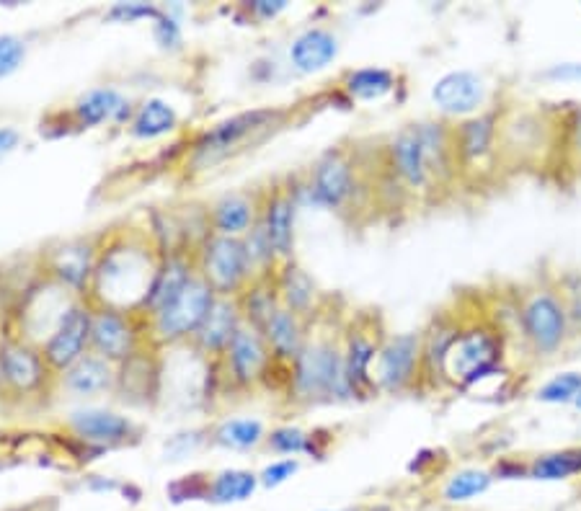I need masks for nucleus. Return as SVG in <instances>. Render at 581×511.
Wrapping results in <instances>:
<instances>
[{
  "label": "nucleus",
  "instance_id": "nucleus-37",
  "mask_svg": "<svg viewBox=\"0 0 581 511\" xmlns=\"http://www.w3.org/2000/svg\"><path fill=\"white\" fill-rule=\"evenodd\" d=\"M581 173V104L563 111L561 117V150H558V168Z\"/></svg>",
  "mask_w": 581,
  "mask_h": 511
},
{
  "label": "nucleus",
  "instance_id": "nucleus-31",
  "mask_svg": "<svg viewBox=\"0 0 581 511\" xmlns=\"http://www.w3.org/2000/svg\"><path fill=\"white\" fill-rule=\"evenodd\" d=\"M344 93L352 101H362V104H372V101L388 99L390 93L398 88V75L380 65H367V68L349 70L341 83Z\"/></svg>",
  "mask_w": 581,
  "mask_h": 511
},
{
  "label": "nucleus",
  "instance_id": "nucleus-47",
  "mask_svg": "<svg viewBox=\"0 0 581 511\" xmlns=\"http://www.w3.org/2000/svg\"><path fill=\"white\" fill-rule=\"evenodd\" d=\"M540 78L548 83H579L581 81V62H556L545 68Z\"/></svg>",
  "mask_w": 581,
  "mask_h": 511
},
{
  "label": "nucleus",
  "instance_id": "nucleus-16",
  "mask_svg": "<svg viewBox=\"0 0 581 511\" xmlns=\"http://www.w3.org/2000/svg\"><path fill=\"white\" fill-rule=\"evenodd\" d=\"M65 426H68L70 434L78 442L96 452L114 450V447H124V444H132L140 439V426L130 416L112 411V408H75V411L68 413Z\"/></svg>",
  "mask_w": 581,
  "mask_h": 511
},
{
  "label": "nucleus",
  "instance_id": "nucleus-46",
  "mask_svg": "<svg viewBox=\"0 0 581 511\" xmlns=\"http://www.w3.org/2000/svg\"><path fill=\"white\" fill-rule=\"evenodd\" d=\"M287 6H290L287 0H248L243 3V11L254 21H274L287 11Z\"/></svg>",
  "mask_w": 581,
  "mask_h": 511
},
{
  "label": "nucleus",
  "instance_id": "nucleus-50",
  "mask_svg": "<svg viewBox=\"0 0 581 511\" xmlns=\"http://www.w3.org/2000/svg\"><path fill=\"white\" fill-rule=\"evenodd\" d=\"M37 506H26V509H11V511H34Z\"/></svg>",
  "mask_w": 581,
  "mask_h": 511
},
{
  "label": "nucleus",
  "instance_id": "nucleus-32",
  "mask_svg": "<svg viewBox=\"0 0 581 511\" xmlns=\"http://www.w3.org/2000/svg\"><path fill=\"white\" fill-rule=\"evenodd\" d=\"M238 305H241L243 321L254 328H264L266 321L272 318L274 310L282 305L274 287V277H261L248 284L246 290L238 295Z\"/></svg>",
  "mask_w": 581,
  "mask_h": 511
},
{
  "label": "nucleus",
  "instance_id": "nucleus-39",
  "mask_svg": "<svg viewBox=\"0 0 581 511\" xmlns=\"http://www.w3.org/2000/svg\"><path fill=\"white\" fill-rule=\"evenodd\" d=\"M581 393V372H561V375L551 377V380L540 385L535 398L545 406H574V401Z\"/></svg>",
  "mask_w": 581,
  "mask_h": 511
},
{
  "label": "nucleus",
  "instance_id": "nucleus-5",
  "mask_svg": "<svg viewBox=\"0 0 581 511\" xmlns=\"http://www.w3.org/2000/svg\"><path fill=\"white\" fill-rule=\"evenodd\" d=\"M514 300H517V331L535 362H551L566 351L574 339V328L553 279L527 284L514 295Z\"/></svg>",
  "mask_w": 581,
  "mask_h": 511
},
{
  "label": "nucleus",
  "instance_id": "nucleus-20",
  "mask_svg": "<svg viewBox=\"0 0 581 511\" xmlns=\"http://www.w3.org/2000/svg\"><path fill=\"white\" fill-rule=\"evenodd\" d=\"M99 251L101 243L86 241V238L60 243L44 253V274L73 295L86 297L93 271H96V261H99Z\"/></svg>",
  "mask_w": 581,
  "mask_h": 511
},
{
  "label": "nucleus",
  "instance_id": "nucleus-3",
  "mask_svg": "<svg viewBox=\"0 0 581 511\" xmlns=\"http://www.w3.org/2000/svg\"><path fill=\"white\" fill-rule=\"evenodd\" d=\"M563 111L543 104L499 106V168L540 171L558 166Z\"/></svg>",
  "mask_w": 581,
  "mask_h": 511
},
{
  "label": "nucleus",
  "instance_id": "nucleus-17",
  "mask_svg": "<svg viewBox=\"0 0 581 511\" xmlns=\"http://www.w3.org/2000/svg\"><path fill=\"white\" fill-rule=\"evenodd\" d=\"M91 321L93 302L88 297H78L68 308V313L62 315V321L57 323L50 339L39 346L55 375L70 370L78 359L91 351Z\"/></svg>",
  "mask_w": 581,
  "mask_h": 511
},
{
  "label": "nucleus",
  "instance_id": "nucleus-28",
  "mask_svg": "<svg viewBox=\"0 0 581 511\" xmlns=\"http://www.w3.org/2000/svg\"><path fill=\"white\" fill-rule=\"evenodd\" d=\"M274 287H277L279 302L292 313L303 315L305 321H313L321 315V292L313 282L308 271L295 261H287L274 274Z\"/></svg>",
  "mask_w": 581,
  "mask_h": 511
},
{
  "label": "nucleus",
  "instance_id": "nucleus-23",
  "mask_svg": "<svg viewBox=\"0 0 581 511\" xmlns=\"http://www.w3.org/2000/svg\"><path fill=\"white\" fill-rule=\"evenodd\" d=\"M243 315L241 305H238V297H220L217 295L215 305L207 313L204 323L199 326V331L194 333V339L189 341V349L194 354H199L202 359L215 364L217 359L223 357V351L228 349L230 339L235 336V331L241 328Z\"/></svg>",
  "mask_w": 581,
  "mask_h": 511
},
{
  "label": "nucleus",
  "instance_id": "nucleus-12",
  "mask_svg": "<svg viewBox=\"0 0 581 511\" xmlns=\"http://www.w3.org/2000/svg\"><path fill=\"white\" fill-rule=\"evenodd\" d=\"M375 385L378 393L398 395L424 385V354H421V333H393L385 336L375 362Z\"/></svg>",
  "mask_w": 581,
  "mask_h": 511
},
{
  "label": "nucleus",
  "instance_id": "nucleus-45",
  "mask_svg": "<svg viewBox=\"0 0 581 511\" xmlns=\"http://www.w3.org/2000/svg\"><path fill=\"white\" fill-rule=\"evenodd\" d=\"M300 470V460L297 457H282V460H274L272 465H266L259 473V483L266 488H277L282 483H287L292 475H297Z\"/></svg>",
  "mask_w": 581,
  "mask_h": 511
},
{
  "label": "nucleus",
  "instance_id": "nucleus-34",
  "mask_svg": "<svg viewBox=\"0 0 581 511\" xmlns=\"http://www.w3.org/2000/svg\"><path fill=\"white\" fill-rule=\"evenodd\" d=\"M259 486V475L251 473V470H220V473L210 475L207 501H212V504H238V501L251 499Z\"/></svg>",
  "mask_w": 581,
  "mask_h": 511
},
{
  "label": "nucleus",
  "instance_id": "nucleus-2",
  "mask_svg": "<svg viewBox=\"0 0 581 511\" xmlns=\"http://www.w3.org/2000/svg\"><path fill=\"white\" fill-rule=\"evenodd\" d=\"M285 385L295 406L354 401L344 364V326H334L323 313L313 318L303 351L287 370Z\"/></svg>",
  "mask_w": 581,
  "mask_h": 511
},
{
  "label": "nucleus",
  "instance_id": "nucleus-29",
  "mask_svg": "<svg viewBox=\"0 0 581 511\" xmlns=\"http://www.w3.org/2000/svg\"><path fill=\"white\" fill-rule=\"evenodd\" d=\"M290 65L300 75H316L339 57V37L326 26H308L290 44Z\"/></svg>",
  "mask_w": 581,
  "mask_h": 511
},
{
  "label": "nucleus",
  "instance_id": "nucleus-27",
  "mask_svg": "<svg viewBox=\"0 0 581 511\" xmlns=\"http://www.w3.org/2000/svg\"><path fill=\"white\" fill-rule=\"evenodd\" d=\"M261 215V194H248V191H233L225 194L207 210V228L215 235H228V238H243L248 230L254 228Z\"/></svg>",
  "mask_w": 581,
  "mask_h": 511
},
{
  "label": "nucleus",
  "instance_id": "nucleus-4",
  "mask_svg": "<svg viewBox=\"0 0 581 511\" xmlns=\"http://www.w3.org/2000/svg\"><path fill=\"white\" fill-rule=\"evenodd\" d=\"M507 333L496 326L489 313L463 315L458 336L442 359V385L455 390H470L483 380L504 372Z\"/></svg>",
  "mask_w": 581,
  "mask_h": 511
},
{
  "label": "nucleus",
  "instance_id": "nucleus-33",
  "mask_svg": "<svg viewBox=\"0 0 581 511\" xmlns=\"http://www.w3.org/2000/svg\"><path fill=\"white\" fill-rule=\"evenodd\" d=\"M266 426L259 419H225L210 431V442L225 450L246 452L266 442Z\"/></svg>",
  "mask_w": 581,
  "mask_h": 511
},
{
  "label": "nucleus",
  "instance_id": "nucleus-36",
  "mask_svg": "<svg viewBox=\"0 0 581 511\" xmlns=\"http://www.w3.org/2000/svg\"><path fill=\"white\" fill-rule=\"evenodd\" d=\"M266 447L277 455L285 457H297V455H313L323 457V450L318 447V434L316 431H305L300 426H277L266 434Z\"/></svg>",
  "mask_w": 581,
  "mask_h": 511
},
{
  "label": "nucleus",
  "instance_id": "nucleus-30",
  "mask_svg": "<svg viewBox=\"0 0 581 511\" xmlns=\"http://www.w3.org/2000/svg\"><path fill=\"white\" fill-rule=\"evenodd\" d=\"M127 127L137 140H158V137L171 135L179 127V114L166 99L150 96L143 104L135 106V114H132Z\"/></svg>",
  "mask_w": 581,
  "mask_h": 511
},
{
  "label": "nucleus",
  "instance_id": "nucleus-6",
  "mask_svg": "<svg viewBox=\"0 0 581 511\" xmlns=\"http://www.w3.org/2000/svg\"><path fill=\"white\" fill-rule=\"evenodd\" d=\"M287 117H290L287 109L259 106V109L238 111V114L220 119L192 142V153L186 158V168L189 171H210L217 163H225L228 158L246 150L248 142L254 145L264 135L279 130Z\"/></svg>",
  "mask_w": 581,
  "mask_h": 511
},
{
  "label": "nucleus",
  "instance_id": "nucleus-13",
  "mask_svg": "<svg viewBox=\"0 0 581 511\" xmlns=\"http://www.w3.org/2000/svg\"><path fill=\"white\" fill-rule=\"evenodd\" d=\"M385 171L403 186L408 197H437L432 173H429L424 145H421L419 122L403 124L401 130L393 132L383 145Z\"/></svg>",
  "mask_w": 581,
  "mask_h": 511
},
{
  "label": "nucleus",
  "instance_id": "nucleus-18",
  "mask_svg": "<svg viewBox=\"0 0 581 511\" xmlns=\"http://www.w3.org/2000/svg\"><path fill=\"white\" fill-rule=\"evenodd\" d=\"M385 336L375 328L372 318H359L344 326V364H347L349 390L354 398H372L378 393L375 385V362Z\"/></svg>",
  "mask_w": 581,
  "mask_h": 511
},
{
  "label": "nucleus",
  "instance_id": "nucleus-22",
  "mask_svg": "<svg viewBox=\"0 0 581 511\" xmlns=\"http://www.w3.org/2000/svg\"><path fill=\"white\" fill-rule=\"evenodd\" d=\"M197 274V261H194V248H168L163 251L161 266H158V274H155L153 284H150V292L145 297L143 308H140V318L148 321L155 313H161L168 302L174 300L186 284L192 282V277Z\"/></svg>",
  "mask_w": 581,
  "mask_h": 511
},
{
  "label": "nucleus",
  "instance_id": "nucleus-26",
  "mask_svg": "<svg viewBox=\"0 0 581 511\" xmlns=\"http://www.w3.org/2000/svg\"><path fill=\"white\" fill-rule=\"evenodd\" d=\"M308 328L310 321H305L303 315L287 310L285 305H279L272 313V318L266 321V326L261 328L266 346L272 351L274 364L285 370V377L287 370L292 367V362H295V359L300 357V351H303L305 339H308Z\"/></svg>",
  "mask_w": 581,
  "mask_h": 511
},
{
  "label": "nucleus",
  "instance_id": "nucleus-24",
  "mask_svg": "<svg viewBox=\"0 0 581 511\" xmlns=\"http://www.w3.org/2000/svg\"><path fill=\"white\" fill-rule=\"evenodd\" d=\"M132 114H135L132 101L112 86L91 88V91L81 93L68 111V117L81 130H96L101 124H130Z\"/></svg>",
  "mask_w": 581,
  "mask_h": 511
},
{
  "label": "nucleus",
  "instance_id": "nucleus-15",
  "mask_svg": "<svg viewBox=\"0 0 581 511\" xmlns=\"http://www.w3.org/2000/svg\"><path fill=\"white\" fill-rule=\"evenodd\" d=\"M0 375H3V388L19 398L39 395L57 382V375L50 370L42 349L21 336L0 344Z\"/></svg>",
  "mask_w": 581,
  "mask_h": 511
},
{
  "label": "nucleus",
  "instance_id": "nucleus-19",
  "mask_svg": "<svg viewBox=\"0 0 581 511\" xmlns=\"http://www.w3.org/2000/svg\"><path fill=\"white\" fill-rule=\"evenodd\" d=\"M429 96H432V104L437 106L442 117L463 122V119L476 117V114L486 111L489 86H486V78L481 73L460 68L437 78Z\"/></svg>",
  "mask_w": 581,
  "mask_h": 511
},
{
  "label": "nucleus",
  "instance_id": "nucleus-51",
  "mask_svg": "<svg viewBox=\"0 0 581 511\" xmlns=\"http://www.w3.org/2000/svg\"><path fill=\"white\" fill-rule=\"evenodd\" d=\"M323 511H334V509H323ZM336 511H354V509H336Z\"/></svg>",
  "mask_w": 581,
  "mask_h": 511
},
{
  "label": "nucleus",
  "instance_id": "nucleus-8",
  "mask_svg": "<svg viewBox=\"0 0 581 511\" xmlns=\"http://www.w3.org/2000/svg\"><path fill=\"white\" fill-rule=\"evenodd\" d=\"M452 145L463 184H483L499 176V109L452 124Z\"/></svg>",
  "mask_w": 581,
  "mask_h": 511
},
{
  "label": "nucleus",
  "instance_id": "nucleus-7",
  "mask_svg": "<svg viewBox=\"0 0 581 511\" xmlns=\"http://www.w3.org/2000/svg\"><path fill=\"white\" fill-rule=\"evenodd\" d=\"M215 300L217 292L199 274H194L192 282L186 284L161 313H155L153 318L143 321L148 344L155 346V349L186 346L194 339V333L199 331Z\"/></svg>",
  "mask_w": 581,
  "mask_h": 511
},
{
  "label": "nucleus",
  "instance_id": "nucleus-9",
  "mask_svg": "<svg viewBox=\"0 0 581 511\" xmlns=\"http://www.w3.org/2000/svg\"><path fill=\"white\" fill-rule=\"evenodd\" d=\"M300 189L310 204L328 212H347L362 191V168L347 148H331L310 166L308 181Z\"/></svg>",
  "mask_w": 581,
  "mask_h": 511
},
{
  "label": "nucleus",
  "instance_id": "nucleus-14",
  "mask_svg": "<svg viewBox=\"0 0 581 511\" xmlns=\"http://www.w3.org/2000/svg\"><path fill=\"white\" fill-rule=\"evenodd\" d=\"M145 339L143 318L135 313H124L114 308H96L93 305L91 321V351L104 357L106 362L122 367L130 362L137 351H143Z\"/></svg>",
  "mask_w": 581,
  "mask_h": 511
},
{
  "label": "nucleus",
  "instance_id": "nucleus-48",
  "mask_svg": "<svg viewBox=\"0 0 581 511\" xmlns=\"http://www.w3.org/2000/svg\"><path fill=\"white\" fill-rule=\"evenodd\" d=\"M21 145V132L16 127H0V158L11 155Z\"/></svg>",
  "mask_w": 581,
  "mask_h": 511
},
{
  "label": "nucleus",
  "instance_id": "nucleus-1",
  "mask_svg": "<svg viewBox=\"0 0 581 511\" xmlns=\"http://www.w3.org/2000/svg\"><path fill=\"white\" fill-rule=\"evenodd\" d=\"M161 259L163 248L155 246L148 235H114L112 241L101 243L86 297L96 308H114L137 315L158 274Z\"/></svg>",
  "mask_w": 581,
  "mask_h": 511
},
{
  "label": "nucleus",
  "instance_id": "nucleus-25",
  "mask_svg": "<svg viewBox=\"0 0 581 511\" xmlns=\"http://www.w3.org/2000/svg\"><path fill=\"white\" fill-rule=\"evenodd\" d=\"M119 380V367L112 362H106L104 357L88 351L86 357H81L78 362L65 370L62 375H57V385L73 398H101L106 393H114L117 390Z\"/></svg>",
  "mask_w": 581,
  "mask_h": 511
},
{
  "label": "nucleus",
  "instance_id": "nucleus-21",
  "mask_svg": "<svg viewBox=\"0 0 581 511\" xmlns=\"http://www.w3.org/2000/svg\"><path fill=\"white\" fill-rule=\"evenodd\" d=\"M297 194L292 186L274 184L261 194V225H264L279 264L295 261V225H297Z\"/></svg>",
  "mask_w": 581,
  "mask_h": 511
},
{
  "label": "nucleus",
  "instance_id": "nucleus-49",
  "mask_svg": "<svg viewBox=\"0 0 581 511\" xmlns=\"http://www.w3.org/2000/svg\"><path fill=\"white\" fill-rule=\"evenodd\" d=\"M574 408H576V411H581V393H579V398L574 401Z\"/></svg>",
  "mask_w": 581,
  "mask_h": 511
},
{
  "label": "nucleus",
  "instance_id": "nucleus-35",
  "mask_svg": "<svg viewBox=\"0 0 581 511\" xmlns=\"http://www.w3.org/2000/svg\"><path fill=\"white\" fill-rule=\"evenodd\" d=\"M574 475H581V447L545 452V455L532 457L527 465V478H535V481H566Z\"/></svg>",
  "mask_w": 581,
  "mask_h": 511
},
{
  "label": "nucleus",
  "instance_id": "nucleus-43",
  "mask_svg": "<svg viewBox=\"0 0 581 511\" xmlns=\"http://www.w3.org/2000/svg\"><path fill=\"white\" fill-rule=\"evenodd\" d=\"M163 8L153 6V3H140V0H132V3H114L109 11H106V19L117 21V24H135V21H155L161 16Z\"/></svg>",
  "mask_w": 581,
  "mask_h": 511
},
{
  "label": "nucleus",
  "instance_id": "nucleus-40",
  "mask_svg": "<svg viewBox=\"0 0 581 511\" xmlns=\"http://www.w3.org/2000/svg\"><path fill=\"white\" fill-rule=\"evenodd\" d=\"M553 282H556L558 292H561L574 336H581V271H566V274H561Z\"/></svg>",
  "mask_w": 581,
  "mask_h": 511
},
{
  "label": "nucleus",
  "instance_id": "nucleus-10",
  "mask_svg": "<svg viewBox=\"0 0 581 511\" xmlns=\"http://www.w3.org/2000/svg\"><path fill=\"white\" fill-rule=\"evenodd\" d=\"M194 261H197L199 277L220 297H238L254 282L243 238L210 233L194 248Z\"/></svg>",
  "mask_w": 581,
  "mask_h": 511
},
{
  "label": "nucleus",
  "instance_id": "nucleus-41",
  "mask_svg": "<svg viewBox=\"0 0 581 511\" xmlns=\"http://www.w3.org/2000/svg\"><path fill=\"white\" fill-rule=\"evenodd\" d=\"M153 39L166 52L181 50V44H184V26H181V19L171 8H163L161 16L153 21Z\"/></svg>",
  "mask_w": 581,
  "mask_h": 511
},
{
  "label": "nucleus",
  "instance_id": "nucleus-42",
  "mask_svg": "<svg viewBox=\"0 0 581 511\" xmlns=\"http://www.w3.org/2000/svg\"><path fill=\"white\" fill-rule=\"evenodd\" d=\"M29 47L19 34H0V78H8L26 62Z\"/></svg>",
  "mask_w": 581,
  "mask_h": 511
},
{
  "label": "nucleus",
  "instance_id": "nucleus-44",
  "mask_svg": "<svg viewBox=\"0 0 581 511\" xmlns=\"http://www.w3.org/2000/svg\"><path fill=\"white\" fill-rule=\"evenodd\" d=\"M171 499L179 504V501H207V493H210V475H184L176 483L168 486Z\"/></svg>",
  "mask_w": 581,
  "mask_h": 511
},
{
  "label": "nucleus",
  "instance_id": "nucleus-38",
  "mask_svg": "<svg viewBox=\"0 0 581 511\" xmlns=\"http://www.w3.org/2000/svg\"><path fill=\"white\" fill-rule=\"evenodd\" d=\"M494 483V473L483 468H465L458 470V473L452 475L450 481L445 486V499L452 501V504H460V501H470L486 493Z\"/></svg>",
  "mask_w": 581,
  "mask_h": 511
},
{
  "label": "nucleus",
  "instance_id": "nucleus-11",
  "mask_svg": "<svg viewBox=\"0 0 581 511\" xmlns=\"http://www.w3.org/2000/svg\"><path fill=\"white\" fill-rule=\"evenodd\" d=\"M215 364L223 372L225 382L233 385L235 390H254L256 385L269 380V375L277 370L272 351L266 346L264 333L259 328L248 326L246 321L235 331L228 349L223 351V357L217 359Z\"/></svg>",
  "mask_w": 581,
  "mask_h": 511
}]
</instances>
